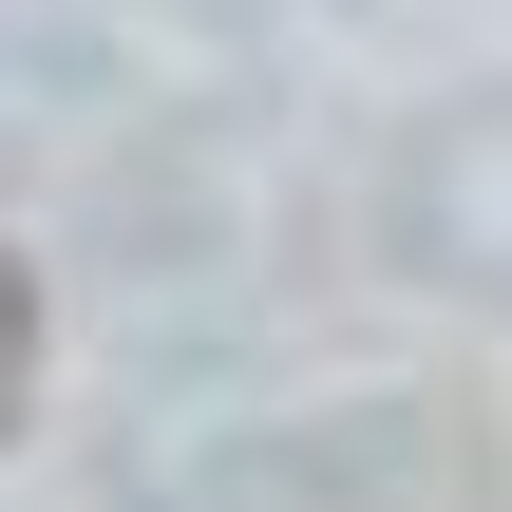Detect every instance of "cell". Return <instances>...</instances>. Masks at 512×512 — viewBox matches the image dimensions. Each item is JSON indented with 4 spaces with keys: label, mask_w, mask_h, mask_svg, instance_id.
Returning a JSON list of instances; mask_svg holds the SVG:
<instances>
[{
    "label": "cell",
    "mask_w": 512,
    "mask_h": 512,
    "mask_svg": "<svg viewBox=\"0 0 512 512\" xmlns=\"http://www.w3.org/2000/svg\"><path fill=\"white\" fill-rule=\"evenodd\" d=\"M19 399H38V266L0 247V437H19Z\"/></svg>",
    "instance_id": "obj_1"
}]
</instances>
